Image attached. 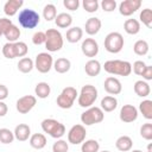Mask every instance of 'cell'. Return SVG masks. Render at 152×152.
Returning a JSON list of instances; mask_svg holds the SVG:
<instances>
[{"mask_svg": "<svg viewBox=\"0 0 152 152\" xmlns=\"http://www.w3.org/2000/svg\"><path fill=\"white\" fill-rule=\"evenodd\" d=\"M7 112H8V107H7V104H6L4 101H0V118L5 116V115L7 114Z\"/></svg>", "mask_w": 152, "mask_h": 152, "instance_id": "49", "label": "cell"}, {"mask_svg": "<svg viewBox=\"0 0 152 152\" xmlns=\"http://www.w3.org/2000/svg\"><path fill=\"white\" fill-rule=\"evenodd\" d=\"M63 5L69 11H76L78 8V6H80V1L78 0H64Z\"/></svg>", "mask_w": 152, "mask_h": 152, "instance_id": "45", "label": "cell"}, {"mask_svg": "<svg viewBox=\"0 0 152 152\" xmlns=\"http://www.w3.org/2000/svg\"><path fill=\"white\" fill-rule=\"evenodd\" d=\"M141 7V0H124L119 5V12L124 17H129Z\"/></svg>", "mask_w": 152, "mask_h": 152, "instance_id": "11", "label": "cell"}, {"mask_svg": "<svg viewBox=\"0 0 152 152\" xmlns=\"http://www.w3.org/2000/svg\"><path fill=\"white\" fill-rule=\"evenodd\" d=\"M20 34H21L20 28H19L17 25H14V24H12L11 26H8L7 30H6L5 33H4V36H5V38L8 40V43H15V42H18Z\"/></svg>", "mask_w": 152, "mask_h": 152, "instance_id": "25", "label": "cell"}, {"mask_svg": "<svg viewBox=\"0 0 152 152\" xmlns=\"http://www.w3.org/2000/svg\"><path fill=\"white\" fill-rule=\"evenodd\" d=\"M132 152H142V151H141V150H133Z\"/></svg>", "mask_w": 152, "mask_h": 152, "instance_id": "51", "label": "cell"}, {"mask_svg": "<svg viewBox=\"0 0 152 152\" xmlns=\"http://www.w3.org/2000/svg\"><path fill=\"white\" fill-rule=\"evenodd\" d=\"M55 24L57 25V27L66 28L72 24V17L69 13H59L55 18Z\"/></svg>", "mask_w": 152, "mask_h": 152, "instance_id": "26", "label": "cell"}, {"mask_svg": "<svg viewBox=\"0 0 152 152\" xmlns=\"http://www.w3.org/2000/svg\"><path fill=\"white\" fill-rule=\"evenodd\" d=\"M99 150H100V144L97 142V140H94V139L83 141L81 146L82 152H99Z\"/></svg>", "mask_w": 152, "mask_h": 152, "instance_id": "33", "label": "cell"}, {"mask_svg": "<svg viewBox=\"0 0 152 152\" xmlns=\"http://www.w3.org/2000/svg\"><path fill=\"white\" fill-rule=\"evenodd\" d=\"M13 134L18 141H26L31 137V128L26 124H19L18 126H15Z\"/></svg>", "mask_w": 152, "mask_h": 152, "instance_id": "16", "label": "cell"}, {"mask_svg": "<svg viewBox=\"0 0 152 152\" xmlns=\"http://www.w3.org/2000/svg\"><path fill=\"white\" fill-rule=\"evenodd\" d=\"M71 68V63L68 58L65 57H61V58H57L55 62H53V69L56 70V72L58 74H65L70 70Z\"/></svg>", "mask_w": 152, "mask_h": 152, "instance_id": "23", "label": "cell"}, {"mask_svg": "<svg viewBox=\"0 0 152 152\" xmlns=\"http://www.w3.org/2000/svg\"><path fill=\"white\" fill-rule=\"evenodd\" d=\"M103 88L110 95H119L121 93V90H122L121 82L116 77H113V76H109V77H107L104 80Z\"/></svg>", "mask_w": 152, "mask_h": 152, "instance_id": "15", "label": "cell"}, {"mask_svg": "<svg viewBox=\"0 0 152 152\" xmlns=\"http://www.w3.org/2000/svg\"><path fill=\"white\" fill-rule=\"evenodd\" d=\"M102 152H110V151H102Z\"/></svg>", "mask_w": 152, "mask_h": 152, "instance_id": "52", "label": "cell"}, {"mask_svg": "<svg viewBox=\"0 0 152 152\" xmlns=\"http://www.w3.org/2000/svg\"><path fill=\"white\" fill-rule=\"evenodd\" d=\"M23 5H24L23 0H8L4 5V12L7 17H13L14 14H17L18 10Z\"/></svg>", "mask_w": 152, "mask_h": 152, "instance_id": "17", "label": "cell"}, {"mask_svg": "<svg viewBox=\"0 0 152 152\" xmlns=\"http://www.w3.org/2000/svg\"><path fill=\"white\" fill-rule=\"evenodd\" d=\"M139 19L140 21L148 28L152 27V10L151 8H144L141 12H140V15H139Z\"/></svg>", "mask_w": 152, "mask_h": 152, "instance_id": "35", "label": "cell"}, {"mask_svg": "<svg viewBox=\"0 0 152 152\" xmlns=\"http://www.w3.org/2000/svg\"><path fill=\"white\" fill-rule=\"evenodd\" d=\"M101 64L97 59H89L86 65H84V71L88 76L90 77H94V76H97L100 72H101Z\"/></svg>", "mask_w": 152, "mask_h": 152, "instance_id": "19", "label": "cell"}, {"mask_svg": "<svg viewBox=\"0 0 152 152\" xmlns=\"http://www.w3.org/2000/svg\"><path fill=\"white\" fill-rule=\"evenodd\" d=\"M147 152H152V144H148V146H147Z\"/></svg>", "mask_w": 152, "mask_h": 152, "instance_id": "50", "label": "cell"}, {"mask_svg": "<svg viewBox=\"0 0 152 152\" xmlns=\"http://www.w3.org/2000/svg\"><path fill=\"white\" fill-rule=\"evenodd\" d=\"M13 23L11 19L8 18H0V37L5 33V31L7 30L8 26H11Z\"/></svg>", "mask_w": 152, "mask_h": 152, "instance_id": "46", "label": "cell"}, {"mask_svg": "<svg viewBox=\"0 0 152 152\" xmlns=\"http://www.w3.org/2000/svg\"><path fill=\"white\" fill-rule=\"evenodd\" d=\"M141 76H142V78L145 81H151L152 80V66L151 65H146V68H145L144 72L141 74Z\"/></svg>", "mask_w": 152, "mask_h": 152, "instance_id": "47", "label": "cell"}, {"mask_svg": "<svg viewBox=\"0 0 152 152\" xmlns=\"http://www.w3.org/2000/svg\"><path fill=\"white\" fill-rule=\"evenodd\" d=\"M101 25H102V23H101V20H100L99 18L91 17V18H89V19L86 21L84 28H86V32H87L89 36H94V34L99 33V31H100V28H101Z\"/></svg>", "mask_w": 152, "mask_h": 152, "instance_id": "18", "label": "cell"}, {"mask_svg": "<svg viewBox=\"0 0 152 152\" xmlns=\"http://www.w3.org/2000/svg\"><path fill=\"white\" fill-rule=\"evenodd\" d=\"M45 32H42V31H38L36 32L33 36H32V43L34 45H42V44H45Z\"/></svg>", "mask_w": 152, "mask_h": 152, "instance_id": "43", "label": "cell"}, {"mask_svg": "<svg viewBox=\"0 0 152 152\" xmlns=\"http://www.w3.org/2000/svg\"><path fill=\"white\" fill-rule=\"evenodd\" d=\"M139 110L141 112L142 116L147 120L152 119V101L151 100H144L139 104Z\"/></svg>", "mask_w": 152, "mask_h": 152, "instance_id": "32", "label": "cell"}, {"mask_svg": "<svg viewBox=\"0 0 152 152\" xmlns=\"http://www.w3.org/2000/svg\"><path fill=\"white\" fill-rule=\"evenodd\" d=\"M118 107V100L114 96H104L101 100V109L103 112H113Z\"/></svg>", "mask_w": 152, "mask_h": 152, "instance_id": "27", "label": "cell"}, {"mask_svg": "<svg viewBox=\"0 0 152 152\" xmlns=\"http://www.w3.org/2000/svg\"><path fill=\"white\" fill-rule=\"evenodd\" d=\"M8 96V88L5 84H0V101H4Z\"/></svg>", "mask_w": 152, "mask_h": 152, "instance_id": "48", "label": "cell"}, {"mask_svg": "<svg viewBox=\"0 0 152 152\" xmlns=\"http://www.w3.org/2000/svg\"><path fill=\"white\" fill-rule=\"evenodd\" d=\"M134 93L140 96V97H146L150 95L151 93V88H150V84L146 82V81H142V80H139L134 83Z\"/></svg>", "mask_w": 152, "mask_h": 152, "instance_id": "20", "label": "cell"}, {"mask_svg": "<svg viewBox=\"0 0 152 152\" xmlns=\"http://www.w3.org/2000/svg\"><path fill=\"white\" fill-rule=\"evenodd\" d=\"M78 96V93L76 90V88L74 87H65L61 94L57 97V106L62 109H69L72 107L76 97Z\"/></svg>", "mask_w": 152, "mask_h": 152, "instance_id": "6", "label": "cell"}, {"mask_svg": "<svg viewBox=\"0 0 152 152\" xmlns=\"http://www.w3.org/2000/svg\"><path fill=\"white\" fill-rule=\"evenodd\" d=\"M45 48L50 52H57L63 48L64 40L62 33L56 28H49L45 32Z\"/></svg>", "mask_w": 152, "mask_h": 152, "instance_id": "2", "label": "cell"}, {"mask_svg": "<svg viewBox=\"0 0 152 152\" xmlns=\"http://www.w3.org/2000/svg\"><path fill=\"white\" fill-rule=\"evenodd\" d=\"M140 135L145 140H152V124H144L140 127Z\"/></svg>", "mask_w": 152, "mask_h": 152, "instance_id": "39", "label": "cell"}, {"mask_svg": "<svg viewBox=\"0 0 152 152\" xmlns=\"http://www.w3.org/2000/svg\"><path fill=\"white\" fill-rule=\"evenodd\" d=\"M150 50V46H148V43L144 39H139L134 43L133 45V51L135 55L138 56H145Z\"/></svg>", "mask_w": 152, "mask_h": 152, "instance_id": "31", "label": "cell"}, {"mask_svg": "<svg viewBox=\"0 0 152 152\" xmlns=\"http://www.w3.org/2000/svg\"><path fill=\"white\" fill-rule=\"evenodd\" d=\"M86 135L87 131L83 125H74L68 132V141L72 145H78L86 140Z\"/></svg>", "mask_w": 152, "mask_h": 152, "instance_id": "10", "label": "cell"}, {"mask_svg": "<svg viewBox=\"0 0 152 152\" xmlns=\"http://www.w3.org/2000/svg\"><path fill=\"white\" fill-rule=\"evenodd\" d=\"M104 119V113L100 107H89L86 112L81 114V121L86 126H91L102 122Z\"/></svg>", "mask_w": 152, "mask_h": 152, "instance_id": "7", "label": "cell"}, {"mask_svg": "<svg viewBox=\"0 0 152 152\" xmlns=\"http://www.w3.org/2000/svg\"><path fill=\"white\" fill-rule=\"evenodd\" d=\"M34 68V62L30 57H23L18 62V70L23 74H28Z\"/></svg>", "mask_w": 152, "mask_h": 152, "instance_id": "29", "label": "cell"}, {"mask_svg": "<svg viewBox=\"0 0 152 152\" xmlns=\"http://www.w3.org/2000/svg\"><path fill=\"white\" fill-rule=\"evenodd\" d=\"M42 129L56 139L62 138L65 133V126L55 119H44L42 121Z\"/></svg>", "mask_w": 152, "mask_h": 152, "instance_id": "5", "label": "cell"}, {"mask_svg": "<svg viewBox=\"0 0 152 152\" xmlns=\"http://www.w3.org/2000/svg\"><path fill=\"white\" fill-rule=\"evenodd\" d=\"M125 44L124 37L119 32H110L104 38V49L110 53H118L122 50Z\"/></svg>", "mask_w": 152, "mask_h": 152, "instance_id": "8", "label": "cell"}, {"mask_svg": "<svg viewBox=\"0 0 152 152\" xmlns=\"http://www.w3.org/2000/svg\"><path fill=\"white\" fill-rule=\"evenodd\" d=\"M124 30L128 34H137L140 31V23L137 19H127L124 24Z\"/></svg>", "mask_w": 152, "mask_h": 152, "instance_id": "28", "label": "cell"}, {"mask_svg": "<svg viewBox=\"0 0 152 152\" xmlns=\"http://www.w3.org/2000/svg\"><path fill=\"white\" fill-rule=\"evenodd\" d=\"M37 103V99L33 95H25L20 99H18L17 101V110L20 114H27Z\"/></svg>", "mask_w": 152, "mask_h": 152, "instance_id": "12", "label": "cell"}, {"mask_svg": "<svg viewBox=\"0 0 152 152\" xmlns=\"http://www.w3.org/2000/svg\"><path fill=\"white\" fill-rule=\"evenodd\" d=\"M120 120L122 122L129 124L138 119V109L133 104H124L120 109Z\"/></svg>", "mask_w": 152, "mask_h": 152, "instance_id": "13", "label": "cell"}, {"mask_svg": "<svg viewBox=\"0 0 152 152\" xmlns=\"http://www.w3.org/2000/svg\"><path fill=\"white\" fill-rule=\"evenodd\" d=\"M2 55L8 58V59H13L17 57V53H15V46H14V43H6L4 46H2Z\"/></svg>", "mask_w": 152, "mask_h": 152, "instance_id": "37", "label": "cell"}, {"mask_svg": "<svg viewBox=\"0 0 152 152\" xmlns=\"http://www.w3.org/2000/svg\"><path fill=\"white\" fill-rule=\"evenodd\" d=\"M57 15V10H56V6L53 4H48L44 6L43 8V17L46 21H51L56 18Z\"/></svg>", "mask_w": 152, "mask_h": 152, "instance_id": "34", "label": "cell"}, {"mask_svg": "<svg viewBox=\"0 0 152 152\" xmlns=\"http://www.w3.org/2000/svg\"><path fill=\"white\" fill-rule=\"evenodd\" d=\"M115 146H116V148L119 151L127 152V151H131V148L133 146V141H132V139L128 135H121V137H119L116 139Z\"/></svg>", "mask_w": 152, "mask_h": 152, "instance_id": "24", "label": "cell"}, {"mask_svg": "<svg viewBox=\"0 0 152 152\" xmlns=\"http://www.w3.org/2000/svg\"><path fill=\"white\" fill-rule=\"evenodd\" d=\"M53 66V59L52 56L48 52H40L36 56V61H34V68L42 72V74H46L51 70V68Z\"/></svg>", "mask_w": 152, "mask_h": 152, "instance_id": "9", "label": "cell"}, {"mask_svg": "<svg viewBox=\"0 0 152 152\" xmlns=\"http://www.w3.org/2000/svg\"><path fill=\"white\" fill-rule=\"evenodd\" d=\"M14 140V134L8 128H0V142L1 144H11Z\"/></svg>", "mask_w": 152, "mask_h": 152, "instance_id": "36", "label": "cell"}, {"mask_svg": "<svg viewBox=\"0 0 152 152\" xmlns=\"http://www.w3.org/2000/svg\"><path fill=\"white\" fill-rule=\"evenodd\" d=\"M68 150H69V145L63 139H58L52 145V152H68Z\"/></svg>", "mask_w": 152, "mask_h": 152, "instance_id": "40", "label": "cell"}, {"mask_svg": "<svg viewBox=\"0 0 152 152\" xmlns=\"http://www.w3.org/2000/svg\"><path fill=\"white\" fill-rule=\"evenodd\" d=\"M18 21H19L20 26H23L24 28L30 30V28H34L39 24L40 17H39L38 12H36L34 10L25 8V10H21L19 12Z\"/></svg>", "mask_w": 152, "mask_h": 152, "instance_id": "3", "label": "cell"}, {"mask_svg": "<svg viewBox=\"0 0 152 152\" xmlns=\"http://www.w3.org/2000/svg\"><path fill=\"white\" fill-rule=\"evenodd\" d=\"M83 8L88 12V13H94L99 10V1L97 0H83L82 2Z\"/></svg>", "mask_w": 152, "mask_h": 152, "instance_id": "38", "label": "cell"}, {"mask_svg": "<svg viewBox=\"0 0 152 152\" xmlns=\"http://www.w3.org/2000/svg\"><path fill=\"white\" fill-rule=\"evenodd\" d=\"M97 99V89L91 84H86L82 87L78 95V104L82 108H89L94 104Z\"/></svg>", "mask_w": 152, "mask_h": 152, "instance_id": "4", "label": "cell"}, {"mask_svg": "<svg viewBox=\"0 0 152 152\" xmlns=\"http://www.w3.org/2000/svg\"><path fill=\"white\" fill-rule=\"evenodd\" d=\"M116 1L115 0H102L101 1V7L104 12H113L116 8Z\"/></svg>", "mask_w": 152, "mask_h": 152, "instance_id": "42", "label": "cell"}, {"mask_svg": "<svg viewBox=\"0 0 152 152\" xmlns=\"http://www.w3.org/2000/svg\"><path fill=\"white\" fill-rule=\"evenodd\" d=\"M30 145L36 150H42L46 146V137L43 133H34L30 137Z\"/></svg>", "mask_w": 152, "mask_h": 152, "instance_id": "21", "label": "cell"}, {"mask_svg": "<svg viewBox=\"0 0 152 152\" xmlns=\"http://www.w3.org/2000/svg\"><path fill=\"white\" fill-rule=\"evenodd\" d=\"M104 71L112 75H119V76H128L132 72V64L127 61H120V59H110L104 62L103 64Z\"/></svg>", "mask_w": 152, "mask_h": 152, "instance_id": "1", "label": "cell"}, {"mask_svg": "<svg viewBox=\"0 0 152 152\" xmlns=\"http://www.w3.org/2000/svg\"><path fill=\"white\" fill-rule=\"evenodd\" d=\"M34 93L39 99H46L51 93V88H50L49 83L39 82V83H37V86L34 88Z\"/></svg>", "mask_w": 152, "mask_h": 152, "instance_id": "30", "label": "cell"}, {"mask_svg": "<svg viewBox=\"0 0 152 152\" xmlns=\"http://www.w3.org/2000/svg\"><path fill=\"white\" fill-rule=\"evenodd\" d=\"M14 46H15L17 57H24V56H26V53L28 51V46L26 45V43H24V42H15L14 43Z\"/></svg>", "mask_w": 152, "mask_h": 152, "instance_id": "41", "label": "cell"}, {"mask_svg": "<svg viewBox=\"0 0 152 152\" xmlns=\"http://www.w3.org/2000/svg\"><path fill=\"white\" fill-rule=\"evenodd\" d=\"M65 37H66V40L69 43H77L81 40V38L83 37V30L78 26H74V27H70L66 33H65Z\"/></svg>", "mask_w": 152, "mask_h": 152, "instance_id": "22", "label": "cell"}, {"mask_svg": "<svg viewBox=\"0 0 152 152\" xmlns=\"http://www.w3.org/2000/svg\"><path fill=\"white\" fill-rule=\"evenodd\" d=\"M81 50L86 57H95L99 53V44L94 38H86L82 42Z\"/></svg>", "mask_w": 152, "mask_h": 152, "instance_id": "14", "label": "cell"}, {"mask_svg": "<svg viewBox=\"0 0 152 152\" xmlns=\"http://www.w3.org/2000/svg\"><path fill=\"white\" fill-rule=\"evenodd\" d=\"M145 68H146V64L142 61H135L133 63V65H132V70L134 71L135 75H139V76H141V74L144 72Z\"/></svg>", "mask_w": 152, "mask_h": 152, "instance_id": "44", "label": "cell"}]
</instances>
